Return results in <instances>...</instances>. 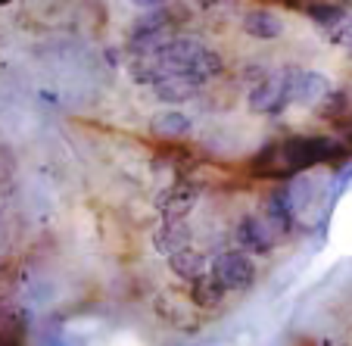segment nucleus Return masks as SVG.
I'll return each instance as SVG.
<instances>
[{
    "instance_id": "obj_1",
    "label": "nucleus",
    "mask_w": 352,
    "mask_h": 346,
    "mask_svg": "<svg viewBox=\"0 0 352 346\" xmlns=\"http://www.w3.org/2000/svg\"><path fill=\"white\" fill-rule=\"evenodd\" d=\"M349 153V147L324 134H296V138L280 140V156H284L290 172H306L321 162H337Z\"/></svg>"
},
{
    "instance_id": "obj_4",
    "label": "nucleus",
    "mask_w": 352,
    "mask_h": 346,
    "mask_svg": "<svg viewBox=\"0 0 352 346\" xmlns=\"http://www.w3.org/2000/svg\"><path fill=\"white\" fill-rule=\"evenodd\" d=\"M206 78H199V75H190V72H168V75H160L153 81V94L160 97L162 103H187L193 100L199 91H203Z\"/></svg>"
},
{
    "instance_id": "obj_12",
    "label": "nucleus",
    "mask_w": 352,
    "mask_h": 346,
    "mask_svg": "<svg viewBox=\"0 0 352 346\" xmlns=\"http://www.w3.org/2000/svg\"><path fill=\"white\" fill-rule=\"evenodd\" d=\"M209 266H212V262L199 253V250H190V246H184V250L168 256V268L184 281H193V278H199V274H206Z\"/></svg>"
},
{
    "instance_id": "obj_14",
    "label": "nucleus",
    "mask_w": 352,
    "mask_h": 346,
    "mask_svg": "<svg viewBox=\"0 0 352 346\" xmlns=\"http://www.w3.org/2000/svg\"><path fill=\"white\" fill-rule=\"evenodd\" d=\"M315 107H318V109H315V113H318V119H327V122H333V125H340V122L352 113V109H349V94H346V91L324 94Z\"/></svg>"
},
{
    "instance_id": "obj_6",
    "label": "nucleus",
    "mask_w": 352,
    "mask_h": 346,
    "mask_svg": "<svg viewBox=\"0 0 352 346\" xmlns=\"http://www.w3.org/2000/svg\"><path fill=\"white\" fill-rule=\"evenodd\" d=\"M274 228L265 225L262 219H256V215H243L237 225V244L243 246L250 256H265L268 250L274 246Z\"/></svg>"
},
{
    "instance_id": "obj_7",
    "label": "nucleus",
    "mask_w": 352,
    "mask_h": 346,
    "mask_svg": "<svg viewBox=\"0 0 352 346\" xmlns=\"http://www.w3.org/2000/svg\"><path fill=\"white\" fill-rule=\"evenodd\" d=\"M197 200H199V187L181 181V184H172L168 191H162L160 209L166 219H187L193 213V206H197Z\"/></svg>"
},
{
    "instance_id": "obj_13",
    "label": "nucleus",
    "mask_w": 352,
    "mask_h": 346,
    "mask_svg": "<svg viewBox=\"0 0 352 346\" xmlns=\"http://www.w3.org/2000/svg\"><path fill=\"white\" fill-rule=\"evenodd\" d=\"M324 94H331V78L321 75V72H309V69H302V75H299V87H296V103H302V107H315Z\"/></svg>"
},
{
    "instance_id": "obj_2",
    "label": "nucleus",
    "mask_w": 352,
    "mask_h": 346,
    "mask_svg": "<svg viewBox=\"0 0 352 346\" xmlns=\"http://www.w3.org/2000/svg\"><path fill=\"white\" fill-rule=\"evenodd\" d=\"M299 66H284L274 75H265L262 81H256L253 91L246 94V107L253 113H265V116H278L284 113L290 103H296V87H299Z\"/></svg>"
},
{
    "instance_id": "obj_10",
    "label": "nucleus",
    "mask_w": 352,
    "mask_h": 346,
    "mask_svg": "<svg viewBox=\"0 0 352 346\" xmlns=\"http://www.w3.org/2000/svg\"><path fill=\"white\" fill-rule=\"evenodd\" d=\"M243 32L256 41H274L284 34V22H280V16L268 13V10H250L243 16Z\"/></svg>"
},
{
    "instance_id": "obj_11",
    "label": "nucleus",
    "mask_w": 352,
    "mask_h": 346,
    "mask_svg": "<svg viewBox=\"0 0 352 346\" xmlns=\"http://www.w3.org/2000/svg\"><path fill=\"white\" fill-rule=\"evenodd\" d=\"M225 293H228V287L221 284L212 272L190 281V300H193V306H199V309H215L225 300Z\"/></svg>"
},
{
    "instance_id": "obj_5",
    "label": "nucleus",
    "mask_w": 352,
    "mask_h": 346,
    "mask_svg": "<svg viewBox=\"0 0 352 346\" xmlns=\"http://www.w3.org/2000/svg\"><path fill=\"white\" fill-rule=\"evenodd\" d=\"M265 215H268V225H272L278 234L293 231V221H296V203H293V193H290L287 184H278L265 197Z\"/></svg>"
},
{
    "instance_id": "obj_16",
    "label": "nucleus",
    "mask_w": 352,
    "mask_h": 346,
    "mask_svg": "<svg viewBox=\"0 0 352 346\" xmlns=\"http://www.w3.org/2000/svg\"><path fill=\"white\" fill-rule=\"evenodd\" d=\"M131 3H138L140 10H153V7H162L166 0H131Z\"/></svg>"
},
{
    "instance_id": "obj_15",
    "label": "nucleus",
    "mask_w": 352,
    "mask_h": 346,
    "mask_svg": "<svg viewBox=\"0 0 352 346\" xmlns=\"http://www.w3.org/2000/svg\"><path fill=\"white\" fill-rule=\"evenodd\" d=\"M306 16L312 22H318V25H324V28H333V25H340V22H346V10L340 7V3H309L306 7Z\"/></svg>"
},
{
    "instance_id": "obj_9",
    "label": "nucleus",
    "mask_w": 352,
    "mask_h": 346,
    "mask_svg": "<svg viewBox=\"0 0 352 346\" xmlns=\"http://www.w3.org/2000/svg\"><path fill=\"white\" fill-rule=\"evenodd\" d=\"M190 128H193L190 116L181 113V109H162V113H156L150 119V131L162 140H181L190 134Z\"/></svg>"
},
{
    "instance_id": "obj_8",
    "label": "nucleus",
    "mask_w": 352,
    "mask_h": 346,
    "mask_svg": "<svg viewBox=\"0 0 352 346\" xmlns=\"http://www.w3.org/2000/svg\"><path fill=\"white\" fill-rule=\"evenodd\" d=\"M153 246L162 256H172L184 246H190V228H187V219H166L160 225V231L153 234Z\"/></svg>"
},
{
    "instance_id": "obj_3",
    "label": "nucleus",
    "mask_w": 352,
    "mask_h": 346,
    "mask_svg": "<svg viewBox=\"0 0 352 346\" xmlns=\"http://www.w3.org/2000/svg\"><path fill=\"white\" fill-rule=\"evenodd\" d=\"M209 272L228 287V290H250L256 284V266L250 259V253L240 250H221L212 259Z\"/></svg>"
}]
</instances>
